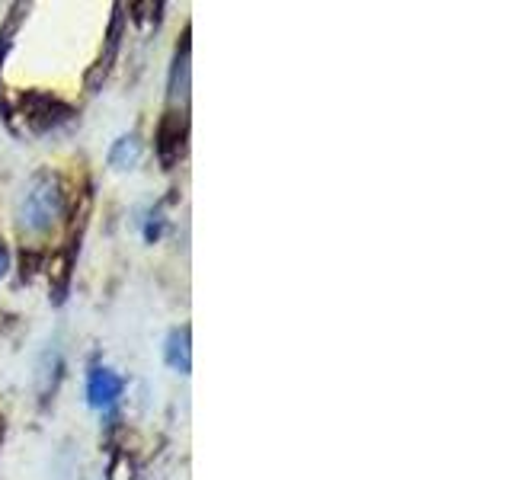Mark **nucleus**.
Returning a JSON list of instances; mask_svg holds the SVG:
<instances>
[{
	"mask_svg": "<svg viewBox=\"0 0 512 480\" xmlns=\"http://www.w3.org/2000/svg\"><path fill=\"white\" fill-rule=\"evenodd\" d=\"M122 388H125V381L116 372H112V368H93L90 378H87V400H90V407L109 410L122 397Z\"/></svg>",
	"mask_w": 512,
	"mask_h": 480,
	"instance_id": "nucleus-2",
	"label": "nucleus"
},
{
	"mask_svg": "<svg viewBox=\"0 0 512 480\" xmlns=\"http://www.w3.org/2000/svg\"><path fill=\"white\" fill-rule=\"evenodd\" d=\"M164 359H167V365L173 368V372L189 375V368H192V352H189V327H176V330H170L167 343H164Z\"/></svg>",
	"mask_w": 512,
	"mask_h": 480,
	"instance_id": "nucleus-3",
	"label": "nucleus"
},
{
	"mask_svg": "<svg viewBox=\"0 0 512 480\" xmlns=\"http://www.w3.org/2000/svg\"><path fill=\"white\" fill-rule=\"evenodd\" d=\"M64 218V186L55 173H36L20 199V228L23 234H48Z\"/></svg>",
	"mask_w": 512,
	"mask_h": 480,
	"instance_id": "nucleus-1",
	"label": "nucleus"
},
{
	"mask_svg": "<svg viewBox=\"0 0 512 480\" xmlns=\"http://www.w3.org/2000/svg\"><path fill=\"white\" fill-rule=\"evenodd\" d=\"M4 269H7V250L0 247V276H4Z\"/></svg>",
	"mask_w": 512,
	"mask_h": 480,
	"instance_id": "nucleus-6",
	"label": "nucleus"
},
{
	"mask_svg": "<svg viewBox=\"0 0 512 480\" xmlns=\"http://www.w3.org/2000/svg\"><path fill=\"white\" fill-rule=\"evenodd\" d=\"M138 160H141V141L135 135H125V138H119L116 144H112L109 164L116 170H132Z\"/></svg>",
	"mask_w": 512,
	"mask_h": 480,
	"instance_id": "nucleus-4",
	"label": "nucleus"
},
{
	"mask_svg": "<svg viewBox=\"0 0 512 480\" xmlns=\"http://www.w3.org/2000/svg\"><path fill=\"white\" fill-rule=\"evenodd\" d=\"M119 36H122V16H116V20H112L109 48H106V55H100V61L93 64L90 80H87L90 87H96V84H100V77H106V74H109V68H112V58H116V52H119Z\"/></svg>",
	"mask_w": 512,
	"mask_h": 480,
	"instance_id": "nucleus-5",
	"label": "nucleus"
}]
</instances>
